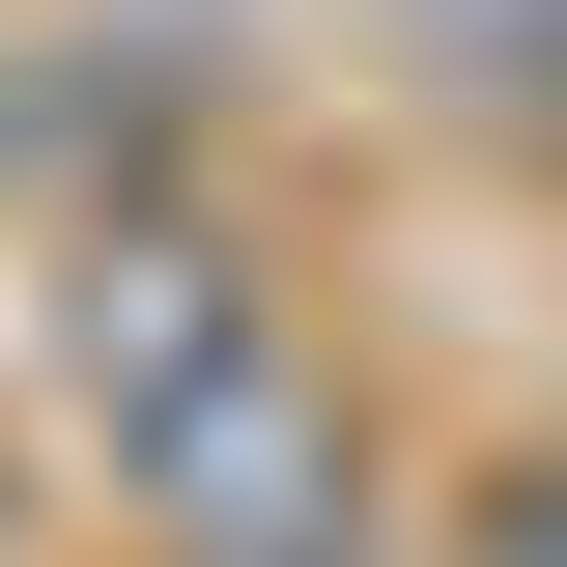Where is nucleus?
<instances>
[{
    "instance_id": "1",
    "label": "nucleus",
    "mask_w": 567,
    "mask_h": 567,
    "mask_svg": "<svg viewBox=\"0 0 567 567\" xmlns=\"http://www.w3.org/2000/svg\"><path fill=\"white\" fill-rule=\"evenodd\" d=\"M85 369H114V454L171 483V539H199V567L341 539V398H312V341L227 312L199 256H142V312H85Z\"/></svg>"
}]
</instances>
